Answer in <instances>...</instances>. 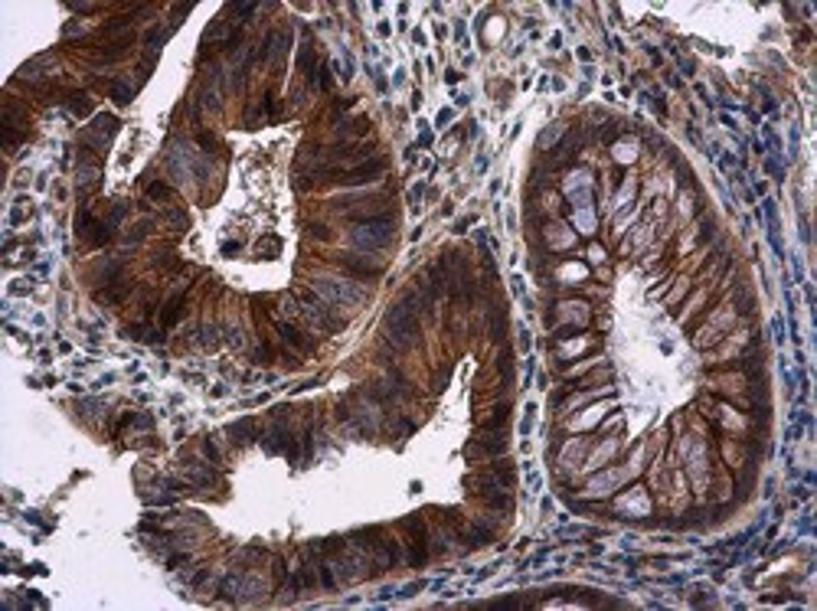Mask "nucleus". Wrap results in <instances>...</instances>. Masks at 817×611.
I'll return each mask as SVG.
<instances>
[{"label": "nucleus", "mask_w": 817, "mask_h": 611, "mask_svg": "<svg viewBox=\"0 0 817 611\" xmlns=\"http://www.w3.org/2000/svg\"><path fill=\"white\" fill-rule=\"evenodd\" d=\"M340 265H343V268H347L350 275H357V278H376V275L383 272V265L363 262V258H357V255H347V258H340Z\"/></svg>", "instance_id": "5"}, {"label": "nucleus", "mask_w": 817, "mask_h": 611, "mask_svg": "<svg viewBox=\"0 0 817 611\" xmlns=\"http://www.w3.org/2000/svg\"><path fill=\"white\" fill-rule=\"evenodd\" d=\"M278 334H281V337H285L288 343H295L298 350H311V343H307V340L301 337V334H298V330L291 327V324H278Z\"/></svg>", "instance_id": "6"}, {"label": "nucleus", "mask_w": 817, "mask_h": 611, "mask_svg": "<svg viewBox=\"0 0 817 611\" xmlns=\"http://www.w3.org/2000/svg\"><path fill=\"white\" fill-rule=\"evenodd\" d=\"M386 170V160L376 157V160H366V164H360V167H353L347 170V173H340V183H347V187H360V183H370V180H376Z\"/></svg>", "instance_id": "4"}, {"label": "nucleus", "mask_w": 817, "mask_h": 611, "mask_svg": "<svg viewBox=\"0 0 817 611\" xmlns=\"http://www.w3.org/2000/svg\"><path fill=\"white\" fill-rule=\"evenodd\" d=\"M69 98H72V102H69V105H72V112H76V114H88V108H92V102H88V95L76 92V95H69Z\"/></svg>", "instance_id": "7"}, {"label": "nucleus", "mask_w": 817, "mask_h": 611, "mask_svg": "<svg viewBox=\"0 0 817 611\" xmlns=\"http://www.w3.org/2000/svg\"><path fill=\"white\" fill-rule=\"evenodd\" d=\"M353 245L357 249H383V245L392 239V219L383 213V216H373V219H363L360 226L350 232Z\"/></svg>", "instance_id": "2"}, {"label": "nucleus", "mask_w": 817, "mask_h": 611, "mask_svg": "<svg viewBox=\"0 0 817 611\" xmlns=\"http://www.w3.org/2000/svg\"><path fill=\"white\" fill-rule=\"evenodd\" d=\"M317 291H321L327 301L347 304V308L366 301V291L357 288V284H350V282H331V278H321V282H317Z\"/></svg>", "instance_id": "3"}, {"label": "nucleus", "mask_w": 817, "mask_h": 611, "mask_svg": "<svg viewBox=\"0 0 817 611\" xmlns=\"http://www.w3.org/2000/svg\"><path fill=\"white\" fill-rule=\"evenodd\" d=\"M386 334H390V340L396 347H412L418 340V317H416V308H412V294L386 314Z\"/></svg>", "instance_id": "1"}, {"label": "nucleus", "mask_w": 817, "mask_h": 611, "mask_svg": "<svg viewBox=\"0 0 817 611\" xmlns=\"http://www.w3.org/2000/svg\"><path fill=\"white\" fill-rule=\"evenodd\" d=\"M180 304H183V298H180V294H177V298H173V301L167 304V314H164V324H173V320L180 317Z\"/></svg>", "instance_id": "8"}, {"label": "nucleus", "mask_w": 817, "mask_h": 611, "mask_svg": "<svg viewBox=\"0 0 817 611\" xmlns=\"http://www.w3.org/2000/svg\"><path fill=\"white\" fill-rule=\"evenodd\" d=\"M95 124H98V131H102V134H114V128H118V121H114L112 114H102Z\"/></svg>", "instance_id": "9"}]
</instances>
